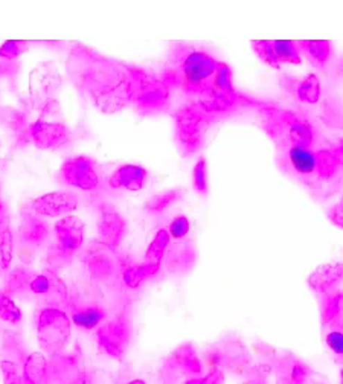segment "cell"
I'll list each match as a JSON object with an SVG mask.
<instances>
[{
	"label": "cell",
	"instance_id": "6",
	"mask_svg": "<svg viewBox=\"0 0 343 384\" xmlns=\"http://www.w3.org/2000/svg\"><path fill=\"white\" fill-rule=\"evenodd\" d=\"M328 344H330L331 349L334 352H337V354H340L342 352V334L340 333H331L330 335H328Z\"/></svg>",
	"mask_w": 343,
	"mask_h": 384
},
{
	"label": "cell",
	"instance_id": "5",
	"mask_svg": "<svg viewBox=\"0 0 343 384\" xmlns=\"http://www.w3.org/2000/svg\"><path fill=\"white\" fill-rule=\"evenodd\" d=\"M195 185L198 188V191L203 192L206 191V182H204V160L202 159L200 164L195 168Z\"/></svg>",
	"mask_w": 343,
	"mask_h": 384
},
{
	"label": "cell",
	"instance_id": "3",
	"mask_svg": "<svg viewBox=\"0 0 343 384\" xmlns=\"http://www.w3.org/2000/svg\"><path fill=\"white\" fill-rule=\"evenodd\" d=\"M101 317H103V314L98 310H86V311H81L80 314H76L73 320L76 325L84 326V328H91V326H95L99 320H101Z\"/></svg>",
	"mask_w": 343,
	"mask_h": 384
},
{
	"label": "cell",
	"instance_id": "4",
	"mask_svg": "<svg viewBox=\"0 0 343 384\" xmlns=\"http://www.w3.org/2000/svg\"><path fill=\"white\" fill-rule=\"evenodd\" d=\"M188 229H189L188 220L185 217H179V218H175L173 221V225L170 227V232L174 238H182L183 235L188 232Z\"/></svg>",
	"mask_w": 343,
	"mask_h": 384
},
{
	"label": "cell",
	"instance_id": "1",
	"mask_svg": "<svg viewBox=\"0 0 343 384\" xmlns=\"http://www.w3.org/2000/svg\"><path fill=\"white\" fill-rule=\"evenodd\" d=\"M284 130V134H281V142L285 145V162L293 171L294 177L301 179H313L322 177L325 164L324 156L326 152L315 148L316 133L307 121L288 114L284 122H281Z\"/></svg>",
	"mask_w": 343,
	"mask_h": 384
},
{
	"label": "cell",
	"instance_id": "2",
	"mask_svg": "<svg viewBox=\"0 0 343 384\" xmlns=\"http://www.w3.org/2000/svg\"><path fill=\"white\" fill-rule=\"evenodd\" d=\"M274 58H276L278 64L279 63H301L299 52L296 51V46L293 42H273L272 43Z\"/></svg>",
	"mask_w": 343,
	"mask_h": 384
}]
</instances>
